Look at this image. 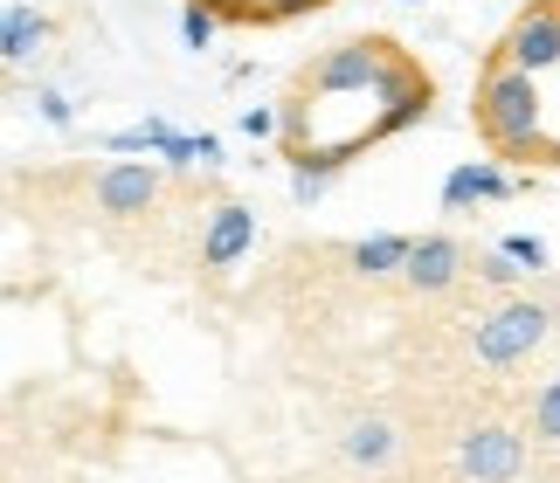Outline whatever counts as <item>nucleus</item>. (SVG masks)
<instances>
[{
  "label": "nucleus",
  "mask_w": 560,
  "mask_h": 483,
  "mask_svg": "<svg viewBox=\"0 0 560 483\" xmlns=\"http://www.w3.org/2000/svg\"><path fill=\"white\" fill-rule=\"evenodd\" d=\"M49 42V14H28V8H8V62H21L28 49Z\"/></svg>",
  "instance_id": "obj_11"
},
{
  "label": "nucleus",
  "mask_w": 560,
  "mask_h": 483,
  "mask_svg": "<svg viewBox=\"0 0 560 483\" xmlns=\"http://www.w3.org/2000/svg\"><path fill=\"white\" fill-rule=\"evenodd\" d=\"M526 435H533V449L540 456H560V373L533 393V408H526Z\"/></svg>",
  "instance_id": "obj_9"
},
{
  "label": "nucleus",
  "mask_w": 560,
  "mask_h": 483,
  "mask_svg": "<svg viewBox=\"0 0 560 483\" xmlns=\"http://www.w3.org/2000/svg\"><path fill=\"white\" fill-rule=\"evenodd\" d=\"M166 193V173L153 166H97L91 173V201L104 222H139V214H153Z\"/></svg>",
  "instance_id": "obj_5"
},
{
  "label": "nucleus",
  "mask_w": 560,
  "mask_h": 483,
  "mask_svg": "<svg viewBox=\"0 0 560 483\" xmlns=\"http://www.w3.org/2000/svg\"><path fill=\"white\" fill-rule=\"evenodd\" d=\"M553 339V311L547 297H526V291H505L491 311H478L470 325V366L485 373H512L520 360H533L540 345Z\"/></svg>",
  "instance_id": "obj_2"
},
{
  "label": "nucleus",
  "mask_w": 560,
  "mask_h": 483,
  "mask_svg": "<svg viewBox=\"0 0 560 483\" xmlns=\"http://www.w3.org/2000/svg\"><path fill=\"white\" fill-rule=\"evenodd\" d=\"M436 111V76L395 35H347L312 62H298L277 97V152L291 160L298 187H318L374 145L401 139Z\"/></svg>",
  "instance_id": "obj_1"
},
{
  "label": "nucleus",
  "mask_w": 560,
  "mask_h": 483,
  "mask_svg": "<svg viewBox=\"0 0 560 483\" xmlns=\"http://www.w3.org/2000/svg\"><path fill=\"white\" fill-rule=\"evenodd\" d=\"M470 276L499 283V291H512V283H520V270H512V262H499V256H478V262H470Z\"/></svg>",
  "instance_id": "obj_12"
},
{
  "label": "nucleus",
  "mask_w": 560,
  "mask_h": 483,
  "mask_svg": "<svg viewBox=\"0 0 560 483\" xmlns=\"http://www.w3.org/2000/svg\"><path fill=\"white\" fill-rule=\"evenodd\" d=\"M243 241H249V214L243 208H222V222H214V241L201 249V262H222V270H229V262L243 256Z\"/></svg>",
  "instance_id": "obj_10"
},
{
  "label": "nucleus",
  "mask_w": 560,
  "mask_h": 483,
  "mask_svg": "<svg viewBox=\"0 0 560 483\" xmlns=\"http://www.w3.org/2000/svg\"><path fill=\"white\" fill-rule=\"evenodd\" d=\"M470 262H478V249H464L457 235H416V249H408V262H401V283L416 297H450L457 283L470 276Z\"/></svg>",
  "instance_id": "obj_4"
},
{
  "label": "nucleus",
  "mask_w": 560,
  "mask_h": 483,
  "mask_svg": "<svg viewBox=\"0 0 560 483\" xmlns=\"http://www.w3.org/2000/svg\"><path fill=\"white\" fill-rule=\"evenodd\" d=\"M395 456H401V428L387 422V414H360V422L339 428V463L347 470L381 476V470H395Z\"/></svg>",
  "instance_id": "obj_6"
},
{
  "label": "nucleus",
  "mask_w": 560,
  "mask_h": 483,
  "mask_svg": "<svg viewBox=\"0 0 560 483\" xmlns=\"http://www.w3.org/2000/svg\"><path fill=\"white\" fill-rule=\"evenodd\" d=\"M408 249H416V235H368V241L353 249V270H360V276H401Z\"/></svg>",
  "instance_id": "obj_8"
},
{
  "label": "nucleus",
  "mask_w": 560,
  "mask_h": 483,
  "mask_svg": "<svg viewBox=\"0 0 560 483\" xmlns=\"http://www.w3.org/2000/svg\"><path fill=\"white\" fill-rule=\"evenodd\" d=\"M512 187H520V180L505 173V160H491V152H485V166H457V173H450L443 201H450V208H470V201H505Z\"/></svg>",
  "instance_id": "obj_7"
},
{
  "label": "nucleus",
  "mask_w": 560,
  "mask_h": 483,
  "mask_svg": "<svg viewBox=\"0 0 560 483\" xmlns=\"http://www.w3.org/2000/svg\"><path fill=\"white\" fill-rule=\"evenodd\" d=\"M533 463H540L533 435H526L520 422H499V414L470 422V428L457 435V456H450L457 483H526Z\"/></svg>",
  "instance_id": "obj_3"
}]
</instances>
